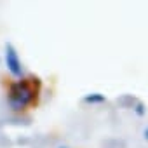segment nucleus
<instances>
[{"label": "nucleus", "mask_w": 148, "mask_h": 148, "mask_svg": "<svg viewBox=\"0 0 148 148\" xmlns=\"http://www.w3.org/2000/svg\"><path fill=\"white\" fill-rule=\"evenodd\" d=\"M42 82L38 77H26L18 82H12L9 87V105L12 110L19 112L28 106H35L38 103V94H40Z\"/></svg>", "instance_id": "nucleus-1"}, {"label": "nucleus", "mask_w": 148, "mask_h": 148, "mask_svg": "<svg viewBox=\"0 0 148 148\" xmlns=\"http://www.w3.org/2000/svg\"><path fill=\"white\" fill-rule=\"evenodd\" d=\"M5 64H7V70L14 77L23 75V64H21L19 54H18V51L12 44H5Z\"/></svg>", "instance_id": "nucleus-2"}, {"label": "nucleus", "mask_w": 148, "mask_h": 148, "mask_svg": "<svg viewBox=\"0 0 148 148\" xmlns=\"http://www.w3.org/2000/svg\"><path fill=\"white\" fill-rule=\"evenodd\" d=\"M84 101L86 103H103L105 101V96L103 94H99V92H92V94H87L86 98H84Z\"/></svg>", "instance_id": "nucleus-3"}, {"label": "nucleus", "mask_w": 148, "mask_h": 148, "mask_svg": "<svg viewBox=\"0 0 148 148\" xmlns=\"http://www.w3.org/2000/svg\"><path fill=\"white\" fill-rule=\"evenodd\" d=\"M143 136H145V139H148V127L145 129V132H143Z\"/></svg>", "instance_id": "nucleus-4"}, {"label": "nucleus", "mask_w": 148, "mask_h": 148, "mask_svg": "<svg viewBox=\"0 0 148 148\" xmlns=\"http://www.w3.org/2000/svg\"><path fill=\"white\" fill-rule=\"evenodd\" d=\"M59 148H66V146H59Z\"/></svg>", "instance_id": "nucleus-5"}]
</instances>
